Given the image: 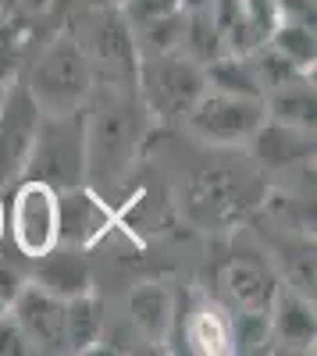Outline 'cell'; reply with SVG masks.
Here are the masks:
<instances>
[{
    "label": "cell",
    "instance_id": "cell-1",
    "mask_svg": "<svg viewBox=\"0 0 317 356\" xmlns=\"http://www.w3.org/2000/svg\"><path fill=\"white\" fill-rule=\"evenodd\" d=\"M25 86L43 114L82 111L93 89V57L72 33H61L36 57Z\"/></svg>",
    "mask_w": 317,
    "mask_h": 356
},
{
    "label": "cell",
    "instance_id": "cell-2",
    "mask_svg": "<svg viewBox=\"0 0 317 356\" xmlns=\"http://www.w3.org/2000/svg\"><path fill=\"white\" fill-rule=\"evenodd\" d=\"M22 178H40L57 193L86 178V107L68 114H40Z\"/></svg>",
    "mask_w": 317,
    "mask_h": 356
},
{
    "label": "cell",
    "instance_id": "cell-3",
    "mask_svg": "<svg viewBox=\"0 0 317 356\" xmlns=\"http://www.w3.org/2000/svg\"><path fill=\"white\" fill-rule=\"evenodd\" d=\"M139 93L147 111L161 118H186L189 107L204 97L207 79L204 65L182 50H164V54H147L136 65Z\"/></svg>",
    "mask_w": 317,
    "mask_h": 356
},
{
    "label": "cell",
    "instance_id": "cell-4",
    "mask_svg": "<svg viewBox=\"0 0 317 356\" xmlns=\"http://www.w3.org/2000/svg\"><path fill=\"white\" fill-rule=\"evenodd\" d=\"M8 239L33 260L61 243V193L40 178H22L8 200Z\"/></svg>",
    "mask_w": 317,
    "mask_h": 356
},
{
    "label": "cell",
    "instance_id": "cell-5",
    "mask_svg": "<svg viewBox=\"0 0 317 356\" xmlns=\"http://www.w3.org/2000/svg\"><path fill=\"white\" fill-rule=\"evenodd\" d=\"M143 139V104L118 100L104 107L93 122L86 118V171L100 178L122 175Z\"/></svg>",
    "mask_w": 317,
    "mask_h": 356
},
{
    "label": "cell",
    "instance_id": "cell-6",
    "mask_svg": "<svg viewBox=\"0 0 317 356\" xmlns=\"http://www.w3.org/2000/svg\"><path fill=\"white\" fill-rule=\"evenodd\" d=\"M264 118H268L264 100L204 89V97L189 107L186 125L196 139H204L211 146H243L264 125Z\"/></svg>",
    "mask_w": 317,
    "mask_h": 356
},
{
    "label": "cell",
    "instance_id": "cell-7",
    "mask_svg": "<svg viewBox=\"0 0 317 356\" xmlns=\"http://www.w3.org/2000/svg\"><path fill=\"white\" fill-rule=\"evenodd\" d=\"M40 114L43 111L36 107L25 79H11L4 89V100H0V189L15 186L22 178Z\"/></svg>",
    "mask_w": 317,
    "mask_h": 356
},
{
    "label": "cell",
    "instance_id": "cell-8",
    "mask_svg": "<svg viewBox=\"0 0 317 356\" xmlns=\"http://www.w3.org/2000/svg\"><path fill=\"white\" fill-rule=\"evenodd\" d=\"M11 317L29 342V353H65V300L36 282H25L11 300Z\"/></svg>",
    "mask_w": 317,
    "mask_h": 356
},
{
    "label": "cell",
    "instance_id": "cell-9",
    "mask_svg": "<svg viewBox=\"0 0 317 356\" xmlns=\"http://www.w3.org/2000/svg\"><path fill=\"white\" fill-rule=\"evenodd\" d=\"M29 267V282H36L40 289H47L50 296H57V300H72V296L86 292L93 285L90 278V264H86V257L68 246V243H57L54 250L25 260Z\"/></svg>",
    "mask_w": 317,
    "mask_h": 356
},
{
    "label": "cell",
    "instance_id": "cell-10",
    "mask_svg": "<svg viewBox=\"0 0 317 356\" xmlns=\"http://www.w3.org/2000/svg\"><path fill=\"white\" fill-rule=\"evenodd\" d=\"M268 321H271V342H278L282 349H296V353L314 349L317 314H314L310 296H303L289 285L278 289L271 307H268Z\"/></svg>",
    "mask_w": 317,
    "mask_h": 356
},
{
    "label": "cell",
    "instance_id": "cell-11",
    "mask_svg": "<svg viewBox=\"0 0 317 356\" xmlns=\"http://www.w3.org/2000/svg\"><path fill=\"white\" fill-rule=\"evenodd\" d=\"M129 321L147 342H168L175 324V296L161 282H139L129 292Z\"/></svg>",
    "mask_w": 317,
    "mask_h": 356
},
{
    "label": "cell",
    "instance_id": "cell-12",
    "mask_svg": "<svg viewBox=\"0 0 317 356\" xmlns=\"http://www.w3.org/2000/svg\"><path fill=\"white\" fill-rule=\"evenodd\" d=\"M221 289L239 310H268L278 292L275 275L261 260H250V257H232L221 267Z\"/></svg>",
    "mask_w": 317,
    "mask_h": 356
},
{
    "label": "cell",
    "instance_id": "cell-13",
    "mask_svg": "<svg viewBox=\"0 0 317 356\" xmlns=\"http://www.w3.org/2000/svg\"><path fill=\"white\" fill-rule=\"evenodd\" d=\"M104 328H107V307L93 289L65 300V353L97 349V342L104 339Z\"/></svg>",
    "mask_w": 317,
    "mask_h": 356
},
{
    "label": "cell",
    "instance_id": "cell-14",
    "mask_svg": "<svg viewBox=\"0 0 317 356\" xmlns=\"http://www.w3.org/2000/svg\"><path fill=\"white\" fill-rule=\"evenodd\" d=\"M250 146H253V154L261 157V161L289 168L296 161H310L314 157V132L293 129V125H282V122L264 118V125L253 132Z\"/></svg>",
    "mask_w": 317,
    "mask_h": 356
},
{
    "label": "cell",
    "instance_id": "cell-15",
    "mask_svg": "<svg viewBox=\"0 0 317 356\" xmlns=\"http://www.w3.org/2000/svg\"><path fill=\"white\" fill-rule=\"evenodd\" d=\"M264 114L271 118V122L314 132V122H317V93H314L310 75H300V79L285 82V86L268 89V93H264Z\"/></svg>",
    "mask_w": 317,
    "mask_h": 356
},
{
    "label": "cell",
    "instance_id": "cell-16",
    "mask_svg": "<svg viewBox=\"0 0 317 356\" xmlns=\"http://www.w3.org/2000/svg\"><path fill=\"white\" fill-rule=\"evenodd\" d=\"M204 79H207V89H218V93L264 100V86H261V75H257L250 54H218V57H211V61L204 65Z\"/></svg>",
    "mask_w": 317,
    "mask_h": 356
},
{
    "label": "cell",
    "instance_id": "cell-17",
    "mask_svg": "<svg viewBox=\"0 0 317 356\" xmlns=\"http://www.w3.org/2000/svg\"><path fill=\"white\" fill-rule=\"evenodd\" d=\"M268 47H275L282 57L303 72H314V57H317V36H314V22L310 18H285L278 22V29L271 33Z\"/></svg>",
    "mask_w": 317,
    "mask_h": 356
},
{
    "label": "cell",
    "instance_id": "cell-18",
    "mask_svg": "<svg viewBox=\"0 0 317 356\" xmlns=\"http://www.w3.org/2000/svg\"><path fill=\"white\" fill-rule=\"evenodd\" d=\"M25 282H29V271L22 267V260L4 257V250H0V300H8V303H11Z\"/></svg>",
    "mask_w": 317,
    "mask_h": 356
},
{
    "label": "cell",
    "instance_id": "cell-19",
    "mask_svg": "<svg viewBox=\"0 0 317 356\" xmlns=\"http://www.w3.org/2000/svg\"><path fill=\"white\" fill-rule=\"evenodd\" d=\"M29 353V342L22 335V328L15 324L11 310L0 314V356H25Z\"/></svg>",
    "mask_w": 317,
    "mask_h": 356
},
{
    "label": "cell",
    "instance_id": "cell-20",
    "mask_svg": "<svg viewBox=\"0 0 317 356\" xmlns=\"http://www.w3.org/2000/svg\"><path fill=\"white\" fill-rule=\"evenodd\" d=\"M285 18H310L314 22V0H275Z\"/></svg>",
    "mask_w": 317,
    "mask_h": 356
},
{
    "label": "cell",
    "instance_id": "cell-21",
    "mask_svg": "<svg viewBox=\"0 0 317 356\" xmlns=\"http://www.w3.org/2000/svg\"><path fill=\"white\" fill-rule=\"evenodd\" d=\"M8 243V200H4V189H0V246Z\"/></svg>",
    "mask_w": 317,
    "mask_h": 356
},
{
    "label": "cell",
    "instance_id": "cell-22",
    "mask_svg": "<svg viewBox=\"0 0 317 356\" xmlns=\"http://www.w3.org/2000/svg\"><path fill=\"white\" fill-rule=\"evenodd\" d=\"M8 310H11V303H8V300H0V314H8Z\"/></svg>",
    "mask_w": 317,
    "mask_h": 356
},
{
    "label": "cell",
    "instance_id": "cell-23",
    "mask_svg": "<svg viewBox=\"0 0 317 356\" xmlns=\"http://www.w3.org/2000/svg\"><path fill=\"white\" fill-rule=\"evenodd\" d=\"M11 82V79H8ZM8 82H0V100H4V89H8Z\"/></svg>",
    "mask_w": 317,
    "mask_h": 356
},
{
    "label": "cell",
    "instance_id": "cell-24",
    "mask_svg": "<svg viewBox=\"0 0 317 356\" xmlns=\"http://www.w3.org/2000/svg\"><path fill=\"white\" fill-rule=\"evenodd\" d=\"M114 4H122V8H125V4H129V0H114Z\"/></svg>",
    "mask_w": 317,
    "mask_h": 356
},
{
    "label": "cell",
    "instance_id": "cell-25",
    "mask_svg": "<svg viewBox=\"0 0 317 356\" xmlns=\"http://www.w3.org/2000/svg\"><path fill=\"white\" fill-rule=\"evenodd\" d=\"M0 22H4V15H0Z\"/></svg>",
    "mask_w": 317,
    "mask_h": 356
}]
</instances>
